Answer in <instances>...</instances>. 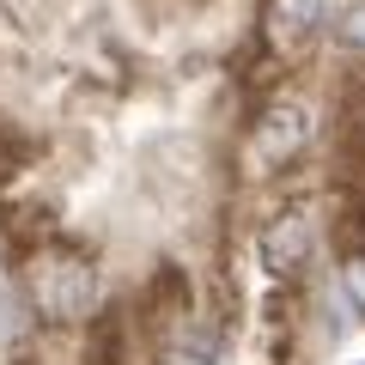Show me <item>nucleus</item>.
<instances>
[{
  "label": "nucleus",
  "mask_w": 365,
  "mask_h": 365,
  "mask_svg": "<svg viewBox=\"0 0 365 365\" xmlns=\"http://www.w3.org/2000/svg\"><path fill=\"white\" fill-rule=\"evenodd\" d=\"M31 292H37L43 317H55V323H73V317L91 311V292H98V280H91V262H86V256H67V250H55V256H43L37 268H31Z\"/></svg>",
  "instance_id": "nucleus-1"
},
{
  "label": "nucleus",
  "mask_w": 365,
  "mask_h": 365,
  "mask_svg": "<svg viewBox=\"0 0 365 365\" xmlns=\"http://www.w3.org/2000/svg\"><path fill=\"white\" fill-rule=\"evenodd\" d=\"M311 134H317V122H311L304 104H274L268 116L256 122V146H250V158H256L262 170H274V165H287V158H299L304 146H311Z\"/></svg>",
  "instance_id": "nucleus-2"
},
{
  "label": "nucleus",
  "mask_w": 365,
  "mask_h": 365,
  "mask_svg": "<svg viewBox=\"0 0 365 365\" xmlns=\"http://www.w3.org/2000/svg\"><path fill=\"white\" fill-rule=\"evenodd\" d=\"M311 244H317V220L304 207L280 213V220L262 232V268L274 274V280H287V274H299L304 262H311Z\"/></svg>",
  "instance_id": "nucleus-3"
},
{
  "label": "nucleus",
  "mask_w": 365,
  "mask_h": 365,
  "mask_svg": "<svg viewBox=\"0 0 365 365\" xmlns=\"http://www.w3.org/2000/svg\"><path fill=\"white\" fill-rule=\"evenodd\" d=\"M317 25H323V0H274L268 13V37L280 55H299L317 37Z\"/></svg>",
  "instance_id": "nucleus-4"
},
{
  "label": "nucleus",
  "mask_w": 365,
  "mask_h": 365,
  "mask_svg": "<svg viewBox=\"0 0 365 365\" xmlns=\"http://www.w3.org/2000/svg\"><path fill=\"white\" fill-rule=\"evenodd\" d=\"M329 25H335V43H341V49L365 55V0H335Z\"/></svg>",
  "instance_id": "nucleus-5"
},
{
  "label": "nucleus",
  "mask_w": 365,
  "mask_h": 365,
  "mask_svg": "<svg viewBox=\"0 0 365 365\" xmlns=\"http://www.w3.org/2000/svg\"><path fill=\"white\" fill-rule=\"evenodd\" d=\"M170 365H213V347L207 341H182V347H170Z\"/></svg>",
  "instance_id": "nucleus-6"
},
{
  "label": "nucleus",
  "mask_w": 365,
  "mask_h": 365,
  "mask_svg": "<svg viewBox=\"0 0 365 365\" xmlns=\"http://www.w3.org/2000/svg\"><path fill=\"white\" fill-rule=\"evenodd\" d=\"M347 292L365 304V256H359V262H347Z\"/></svg>",
  "instance_id": "nucleus-7"
},
{
  "label": "nucleus",
  "mask_w": 365,
  "mask_h": 365,
  "mask_svg": "<svg viewBox=\"0 0 365 365\" xmlns=\"http://www.w3.org/2000/svg\"><path fill=\"white\" fill-rule=\"evenodd\" d=\"M353 365H365V359H353Z\"/></svg>",
  "instance_id": "nucleus-8"
}]
</instances>
